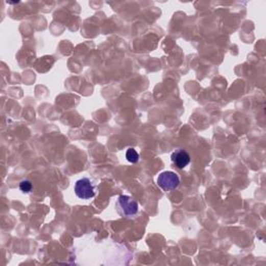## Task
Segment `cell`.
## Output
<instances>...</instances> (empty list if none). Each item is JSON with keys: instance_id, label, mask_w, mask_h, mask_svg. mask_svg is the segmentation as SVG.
Segmentation results:
<instances>
[{"instance_id": "cell-2", "label": "cell", "mask_w": 266, "mask_h": 266, "mask_svg": "<svg viewBox=\"0 0 266 266\" xmlns=\"http://www.w3.org/2000/svg\"><path fill=\"white\" fill-rule=\"evenodd\" d=\"M74 191L79 199L90 200L96 196L97 185L94 184V182L90 178L83 177V178L76 181L74 185Z\"/></svg>"}, {"instance_id": "cell-3", "label": "cell", "mask_w": 266, "mask_h": 266, "mask_svg": "<svg viewBox=\"0 0 266 266\" xmlns=\"http://www.w3.org/2000/svg\"><path fill=\"white\" fill-rule=\"evenodd\" d=\"M158 186L164 191H171L176 189L180 184V178L175 172L166 171L162 172L157 178Z\"/></svg>"}, {"instance_id": "cell-1", "label": "cell", "mask_w": 266, "mask_h": 266, "mask_svg": "<svg viewBox=\"0 0 266 266\" xmlns=\"http://www.w3.org/2000/svg\"><path fill=\"white\" fill-rule=\"evenodd\" d=\"M115 208L124 217L134 216L138 212V203L129 196H120L115 203Z\"/></svg>"}, {"instance_id": "cell-4", "label": "cell", "mask_w": 266, "mask_h": 266, "mask_svg": "<svg viewBox=\"0 0 266 266\" xmlns=\"http://www.w3.org/2000/svg\"><path fill=\"white\" fill-rule=\"evenodd\" d=\"M172 162L180 170L186 167L190 162V155L185 150H177L172 153Z\"/></svg>"}, {"instance_id": "cell-6", "label": "cell", "mask_w": 266, "mask_h": 266, "mask_svg": "<svg viewBox=\"0 0 266 266\" xmlns=\"http://www.w3.org/2000/svg\"><path fill=\"white\" fill-rule=\"evenodd\" d=\"M19 188L22 192L24 194H29L32 191L33 189V183L29 181V180H23L20 182V185H19Z\"/></svg>"}, {"instance_id": "cell-5", "label": "cell", "mask_w": 266, "mask_h": 266, "mask_svg": "<svg viewBox=\"0 0 266 266\" xmlns=\"http://www.w3.org/2000/svg\"><path fill=\"white\" fill-rule=\"evenodd\" d=\"M126 158L129 162L136 163L139 160V155L135 149H133V148H129V149L126 151Z\"/></svg>"}]
</instances>
